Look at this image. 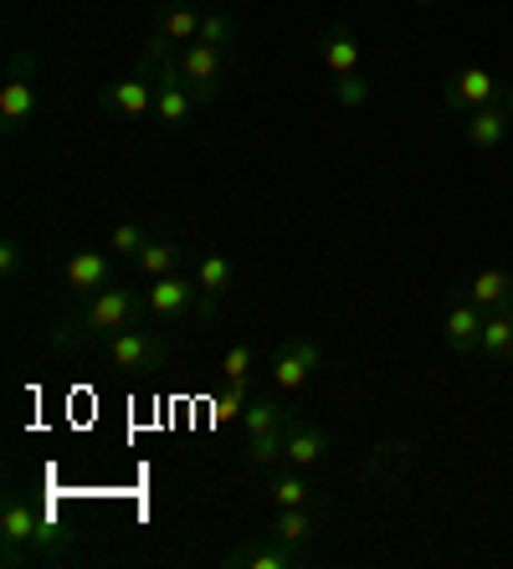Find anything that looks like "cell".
Masks as SVG:
<instances>
[{
	"mask_svg": "<svg viewBox=\"0 0 513 569\" xmlns=\"http://www.w3.org/2000/svg\"><path fill=\"white\" fill-rule=\"evenodd\" d=\"M145 292H129V288H103V292H92V298H78V308L57 323L52 333V345L57 349H72V345H88V339H114V333L134 329L139 318H145Z\"/></svg>",
	"mask_w": 513,
	"mask_h": 569,
	"instance_id": "6da1fadb",
	"label": "cell"
},
{
	"mask_svg": "<svg viewBox=\"0 0 513 569\" xmlns=\"http://www.w3.org/2000/svg\"><path fill=\"white\" fill-rule=\"evenodd\" d=\"M57 555H67V533L31 503L27 492H6V508H0V559H6V569Z\"/></svg>",
	"mask_w": 513,
	"mask_h": 569,
	"instance_id": "7a4b0ae2",
	"label": "cell"
},
{
	"mask_svg": "<svg viewBox=\"0 0 513 569\" xmlns=\"http://www.w3.org/2000/svg\"><path fill=\"white\" fill-rule=\"evenodd\" d=\"M37 52H27V47H16L6 57V82H0V129H6V139H16L37 119Z\"/></svg>",
	"mask_w": 513,
	"mask_h": 569,
	"instance_id": "3957f363",
	"label": "cell"
},
{
	"mask_svg": "<svg viewBox=\"0 0 513 569\" xmlns=\"http://www.w3.org/2000/svg\"><path fill=\"white\" fill-rule=\"evenodd\" d=\"M145 67H155V119L170 133L190 129V123H196V93H190V82H185V72H180V57L145 62Z\"/></svg>",
	"mask_w": 513,
	"mask_h": 569,
	"instance_id": "277c9868",
	"label": "cell"
},
{
	"mask_svg": "<svg viewBox=\"0 0 513 569\" xmlns=\"http://www.w3.org/2000/svg\"><path fill=\"white\" fill-rule=\"evenodd\" d=\"M145 308L159 323H185L190 313H206L211 303H206V292H200L196 278L170 272V278H155V288H145Z\"/></svg>",
	"mask_w": 513,
	"mask_h": 569,
	"instance_id": "5b68a950",
	"label": "cell"
},
{
	"mask_svg": "<svg viewBox=\"0 0 513 569\" xmlns=\"http://www.w3.org/2000/svg\"><path fill=\"white\" fill-rule=\"evenodd\" d=\"M503 98V82L487 72V67H457L447 82H442V103H447V113H457V119H467V113H477V108L499 103Z\"/></svg>",
	"mask_w": 513,
	"mask_h": 569,
	"instance_id": "8992f818",
	"label": "cell"
},
{
	"mask_svg": "<svg viewBox=\"0 0 513 569\" xmlns=\"http://www.w3.org/2000/svg\"><path fill=\"white\" fill-rule=\"evenodd\" d=\"M200 0H185V6H170L165 11V21H159V31L145 41V62H165V57H180L190 41L200 37Z\"/></svg>",
	"mask_w": 513,
	"mask_h": 569,
	"instance_id": "52a82bcc",
	"label": "cell"
},
{
	"mask_svg": "<svg viewBox=\"0 0 513 569\" xmlns=\"http://www.w3.org/2000/svg\"><path fill=\"white\" fill-rule=\"evenodd\" d=\"M108 359H114V370H124V375H149V370H159L165 365V333H155V329H124V333H114L108 339Z\"/></svg>",
	"mask_w": 513,
	"mask_h": 569,
	"instance_id": "ba28073f",
	"label": "cell"
},
{
	"mask_svg": "<svg viewBox=\"0 0 513 569\" xmlns=\"http://www.w3.org/2000/svg\"><path fill=\"white\" fill-rule=\"evenodd\" d=\"M318 365H324V355H318L314 339H303V333L283 339V345L273 349V385H277V396H298Z\"/></svg>",
	"mask_w": 513,
	"mask_h": 569,
	"instance_id": "9c48e42d",
	"label": "cell"
},
{
	"mask_svg": "<svg viewBox=\"0 0 513 569\" xmlns=\"http://www.w3.org/2000/svg\"><path fill=\"white\" fill-rule=\"evenodd\" d=\"M98 103L114 113V119H149L155 113V82H149V67L139 62V72L119 82H103L98 88Z\"/></svg>",
	"mask_w": 513,
	"mask_h": 569,
	"instance_id": "30bf717a",
	"label": "cell"
},
{
	"mask_svg": "<svg viewBox=\"0 0 513 569\" xmlns=\"http://www.w3.org/2000/svg\"><path fill=\"white\" fill-rule=\"evenodd\" d=\"M180 72L190 82L196 103H211L221 93V78H226V47H211V41H190L180 52Z\"/></svg>",
	"mask_w": 513,
	"mask_h": 569,
	"instance_id": "8fae6325",
	"label": "cell"
},
{
	"mask_svg": "<svg viewBox=\"0 0 513 569\" xmlns=\"http://www.w3.org/2000/svg\"><path fill=\"white\" fill-rule=\"evenodd\" d=\"M483 308L473 303V298H457V303L442 313V345L452 349V355H477V339H483Z\"/></svg>",
	"mask_w": 513,
	"mask_h": 569,
	"instance_id": "7c38bea8",
	"label": "cell"
},
{
	"mask_svg": "<svg viewBox=\"0 0 513 569\" xmlns=\"http://www.w3.org/2000/svg\"><path fill=\"white\" fill-rule=\"evenodd\" d=\"M221 565H231V569H303V565H308V549H298V543H283V539H273V533H267V543L231 549Z\"/></svg>",
	"mask_w": 513,
	"mask_h": 569,
	"instance_id": "4fadbf2b",
	"label": "cell"
},
{
	"mask_svg": "<svg viewBox=\"0 0 513 569\" xmlns=\"http://www.w3.org/2000/svg\"><path fill=\"white\" fill-rule=\"evenodd\" d=\"M62 282L72 288V298H92V292L114 288V262L103 252H72L62 262Z\"/></svg>",
	"mask_w": 513,
	"mask_h": 569,
	"instance_id": "5bb4252c",
	"label": "cell"
},
{
	"mask_svg": "<svg viewBox=\"0 0 513 569\" xmlns=\"http://www.w3.org/2000/svg\"><path fill=\"white\" fill-rule=\"evenodd\" d=\"M318 57H324V72H329V78L359 72V37H355V27L334 21V27L318 31Z\"/></svg>",
	"mask_w": 513,
	"mask_h": 569,
	"instance_id": "9a60e30c",
	"label": "cell"
},
{
	"mask_svg": "<svg viewBox=\"0 0 513 569\" xmlns=\"http://www.w3.org/2000/svg\"><path fill=\"white\" fill-rule=\"evenodd\" d=\"M509 129H513V119L503 113V103H487V108H477V113H467V119H462V133H467V144H473L477 154L503 149Z\"/></svg>",
	"mask_w": 513,
	"mask_h": 569,
	"instance_id": "2e32d148",
	"label": "cell"
},
{
	"mask_svg": "<svg viewBox=\"0 0 513 569\" xmlns=\"http://www.w3.org/2000/svg\"><path fill=\"white\" fill-rule=\"evenodd\" d=\"M283 462L303 467V472H314V467L329 462V431H318L308 421H293L288 426V447H283Z\"/></svg>",
	"mask_w": 513,
	"mask_h": 569,
	"instance_id": "e0dca14e",
	"label": "cell"
},
{
	"mask_svg": "<svg viewBox=\"0 0 513 569\" xmlns=\"http://www.w3.org/2000/svg\"><path fill=\"white\" fill-rule=\"evenodd\" d=\"M462 298H473L483 313H499V308L513 298V272L509 267H483V272L462 288Z\"/></svg>",
	"mask_w": 513,
	"mask_h": 569,
	"instance_id": "ac0fdd59",
	"label": "cell"
},
{
	"mask_svg": "<svg viewBox=\"0 0 513 569\" xmlns=\"http://www.w3.org/2000/svg\"><path fill=\"white\" fill-rule=\"evenodd\" d=\"M180 262H185V247H180L175 237H149L145 252L134 257V267H139L149 282H155V278H170V272H180Z\"/></svg>",
	"mask_w": 513,
	"mask_h": 569,
	"instance_id": "d6986e66",
	"label": "cell"
},
{
	"mask_svg": "<svg viewBox=\"0 0 513 569\" xmlns=\"http://www.w3.org/2000/svg\"><path fill=\"white\" fill-rule=\"evenodd\" d=\"M273 503L277 508H308L314 503V482H308V472L303 467H293V462H277V472H273Z\"/></svg>",
	"mask_w": 513,
	"mask_h": 569,
	"instance_id": "ffe728a7",
	"label": "cell"
},
{
	"mask_svg": "<svg viewBox=\"0 0 513 569\" xmlns=\"http://www.w3.org/2000/svg\"><path fill=\"white\" fill-rule=\"evenodd\" d=\"M196 282H200V292H206V303L216 308L226 298V288L237 282V267H231V257H226V252H200Z\"/></svg>",
	"mask_w": 513,
	"mask_h": 569,
	"instance_id": "44dd1931",
	"label": "cell"
},
{
	"mask_svg": "<svg viewBox=\"0 0 513 569\" xmlns=\"http://www.w3.org/2000/svg\"><path fill=\"white\" fill-rule=\"evenodd\" d=\"M314 533H318V508H314V503H308V508H277V518H273V539L308 549V543H314Z\"/></svg>",
	"mask_w": 513,
	"mask_h": 569,
	"instance_id": "7402d4cb",
	"label": "cell"
},
{
	"mask_svg": "<svg viewBox=\"0 0 513 569\" xmlns=\"http://www.w3.org/2000/svg\"><path fill=\"white\" fill-rule=\"evenodd\" d=\"M477 349H483L487 365H513V323L503 318V308L483 318V339H477Z\"/></svg>",
	"mask_w": 513,
	"mask_h": 569,
	"instance_id": "603a6c76",
	"label": "cell"
},
{
	"mask_svg": "<svg viewBox=\"0 0 513 569\" xmlns=\"http://www.w3.org/2000/svg\"><path fill=\"white\" fill-rule=\"evenodd\" d=\"M293 411H283L277 406V396H251V406L241 411V437H263V431H273V426H283Z\"/></svg>",
	"mask_w": 513,
	"mask_h": 569,
	"instance_id": "cb8c5ba5",
	"label": "cell"
},
{
	"mask_svg": "<svg viewBox=\"0 0 513 569\" xmlns=\"http://www.w3.org/2000/svg\"><path fill=\"white\" fill-rule=\"evenodd\" d=\"M288 426H293V416L283 426H273V431H263V437H251L247 441V462L251 467H277L283 462V447H288Z\"/></svg>",
	"mask_w": 513,
	"mask_h": 569,
	"instance_id": "d4e9b609",
	"label": "cell"
},
{
	"mask_svg": "<svg viewBox=\"0 0 513 569\" xmlns=\"http://www.w3.org/2000/svg\"><path fill=\"white\" fill-rule=\"evenodd\" d=\"M196 41H211V47H231L237 41V21L221 11V6H206L200 11V37Z\"/></svg>",
	"mask_w": 513,
	"mask_h": 569,
	"instance_id": "484cf974",
	"label": "cell"
},
{
	"mask_svg": "<svg viewBox=\"0 0 513 569\" xmlns=\"http://www.w3.org/2000/svg\"><path fill=\"white\" fill-rule=\"evenodd\" d=\"M251 406L247 380H221V396H216V421H241V411Z\"/></svg>",
	"mask_w": 513,
	"mask_h": 569,
	"instance_id": "4316f807",
	"label": "cell"
},
{
	"mask_svg": "<svg viewBox=\"0 0 513 569\" xmlns=\"http://www.w3.org/2000/svg\"><path fill=\"white\" fill-rule=\"evenodd\" d=\"M145 241H149V231L139 221H114V237H108V247H114V257H139L145 252Z\"/></svg>",
	"mask_w": 513,
	"mask_h": 569,
	"instance_id": "83f0119b",
	"label": "cell"
},
{
	"mask_svg": "<svg viewBox=\"0 0 513 569\" xmlns=\"http://www.w3.org/2000/svg\"><path fill=\"white\" fill-rule=\"evenodd\" d=\"M329 93H334V103H344V108H365L369 82H365V72H344V78L329 82Z\"/></svg>",
	"mask_w": 513,
	"mask_h": 569,
	"instance_id": "f1b7e54d",
	"label": "cell"
},
{
	"mask_svg": "<svg viewBox=\"0 0 513 569\" xmlns=\"http://www.w3.org/2000/svg\"><path fill=\"white\" fill-rule=\"evenodd\" d=\"M251 365H257V349H251L247 339H241V345L226 349L216 370H221V380H251Z\"/></svg>",
	"mask_w": 513,
	"mask_h": 569,
	"instance_id": "f546056e",
	"label": "cell"
},
{
	"mask_svg": "<svg viewBox=\"0 0 513 569\" xmlns=\"http://www.w3.org/2000/svg\"><path fill=\"white\" fill-rule=\"evenodd\" d=\"M0 278H6V282L21 278V247H16V237L0 241Z\"/></svg>",
	"mask_w": 513,
	"mask_h": 569,
	"instance_id": "4dcf8cb0",
	"label": "cell"
},
{
	"mask_svg": "<svg viewBox=\"0 0 513 569\" xmlns=\"http://www.w3.org/2000/svg\"><path fill=\"white\" fill-rule=\"evenodd\" d=\"M499 103H503V113H509V119H513V88H503V98H499Z\"/></svg>",
	"mask_w": 513,
	"mask_h": 569,
	"instance_id": "1f68e13d",
	"label": "cell"
},
{
	"mask_svg": "<svg viewBox=\"0 0 513 569\" xmlns=\"http://www.w3.org/2000/svg\"><path fill=\"white\" fill-rule=\"evenodd\" d=\"M503 318H509V323H513V298H509V303H503Z\"/></svg>",
	"mask_w": 513,
	"mask_h": 569,
	"instance_id": "d6a6232c",
	"label": "cell"
},
{
	"mask_svg": "<svg viewBox=\"0 0 513 569\" xmlns=\"http://www.w3.org/2000/svg\"><path fill=\"white\" fill-rule=\"evenodd\" d=\"M200 6H211V0H200Z\"/></svg>",
	"mask_w": 513,
	"mask_h": 569,
	"instance_id": "836d02e7",
	"label": "cell"
},
{
	"mask_svg": "<svg viewBox=\"0 0 513 569\" xmlns=\"http://www.w3.org/2000/svg\"><path fill=\"white\" fill-rule=\"evenodd\" d=\"M416 6H426V0H416Z\"/></svg>",
	"mask_w": 513,
	"mask_h": 569,
	"instance_id": "e575fe53",
	"label": "cell"
}]
</instances>
